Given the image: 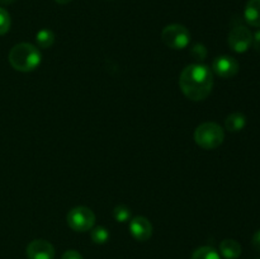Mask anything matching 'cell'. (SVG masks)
I'll return each mask as SVG.
<instances>
[{
	"label": "cell",
	"mask_w": 260,
	"mask_h": 259,
	"mask_svg": "<svg viewBox=\"0 0 260 259\" xmlns=\"http://www.w3.org/2000/svg\"><path fill=\"white\" fill-rule=\"evenodd\" d=\"M9 63L14 70L20 73H30L41 65V51L32 43L22 42L13 46L9 52Z\"/></svg>",
	"instance_id": "cell-2"
},
{
	"label": "cell",
	"mask_w": 260,
	"mask_h": 259,
	"mask_svg": "<svg viewBox=\"0 0 260 259\" xmlns=\"http://www.w3.org/2000/svg\"><path fill=\"white\" fill-rule=\"evenodd\" d=\"M251 243H253V246L255 250H258L260 253V230L256 231L253 235V239H251Z\"/></svg>",
	"instance_id": "cell-20"
},
{
	"label": "cell",
	"mask_w": 260,
	"mask_h": 259,
	"mask_svg": "<svg viewBox=\"0 0 260 259\" xmlns=\"http://www.w3.org/2000/svg\"><path fill=\"white\" fill-rule=\"evenodd\" d=\"M244 18L251 27L260 28V0H249L246 3Z\"/></svg>",
	"instance_id": "cell-10"
},
{
	"label": "cell",
	"mask_w": 260,
	"mask_h": 259,
	"mask_svg": "<svg viewBox=\"0 0 260 259\" xmlns=\"http://www.w3.org/2000/svg\"><path fill=\"white\" fill-rule=\"evenodd\" d=\"M113 216L118 222H126L131 218V210L124 205H118L114 207Z\"/></svg>",
	"instance_id": "cell-16"
},
{
	"label": "cell",
	"mask_w": 260,
	"mask_h": 259,
	"mask_svg": "<svg viewBox=\"0 0 260 259\" xmlns=\"http://www.w3.org/2000/svg\"><path fill=\"white\" fill-rule=\"evenodd\" d=\"M129 233L137 241H146L152 235V225L144 216H136L129 221Z\"/></svg>",
	"instance_id": "cell-9"
},
{
	"label": "cell",
	"mask_w": 260,
	"mask_h": 259,
	"mask_svg": "<svg viewBox=\"0 0 260 259\" xmlns=\"http://www.w3.org/2000/svg\"><path fill=\"white\" fill-rule=\"evenodd\" d=\"M28 259H53L55 248L52 244L43 239H36L30 241L25 250Z\"/></svg>",
	"instance_id": "cell-7"
},
{
	"label": "cell",
	"mask_w": 260,
	"mask_h": 259,
	"mask_svg": "<svg viewBox=\"0 0 260 259\" xmlns=\"http://www.w3.org/2000/svg\"><path fill=\"white\" fill-rule=\"evenodd\" d=\"M246 126V117L240 112L229 114L225 119V127L230 132H239Z\"/></svg>",
	"instance_id": "cell-12"
},
{
	"label": "cell",
	"mask_w": 260,
	"mask_h": 259,
	"mask_svg": "<svg viewBox=\"0 0 260 259\" xmlns=\"http://www.w3.org/2000/svg\"><path fill=\"white\" fill-rule=\"evenodd\" d=\"M225 139L222 127L215 122H203L196 128L194 141L200 147L205 150L217 149Z\"/></svg>",
	"instance_id": "cell-3"
},
{
	"label": "cell",
	"mask_w": 260,
	"mask_h": 259,
	"mask_svg": "<svg viewBox=\"0 0 260 259\" xmlns=\"http://www.w3.org/2000/svg\"><path fill=\"white\" fill-rule=\"evenodd\" d=\"M179 86L190 101H205L213 88L212 70L203 63H190L180 73Z\"/></svg>",
	"instance_id": "cell-1"
},
{
	"label": "cell",
	"mask_w": 260,
	"mask_h": 259,
	"mask_svg": "<svg viewBox=\"0 0 260 259\" xmlns=\"http://www.w3.org/2000/svg\"><path fill=\"white\" fill-rule=\"evenodd\" d=\"M66 221L71 230L78 231V233H86V231H90L95 225V215L90 208L85 206H78L69 211Z\"/></svg>",
	"instance_id": "cell-4"
},
{
	"label": "cell",
	"mask_w": 260,
	"mask_h": 259,
	"mask_svg": "<svg viewBox=\"0 0 260 259\" xmlns=\"http://www.w3.org/2000/svg\"><path fill=\"white\" fill-rule=\"evenodd\" d=\"M15 0H0V3L4 5H8V4H12V3H14Z\"/></svg>",
	"instance_id": "cell-23"
},
{
	"label": "cell",
	"mask_w": 260,
	"mask_h": 259,
	"mask_svg": "<svg viewBox=\"0 0 260 259\" xmlns=\"http://www.w3.org/2000/svg\"><path fill=\"white\" fill-rule=\"evenodd\" d=\"M10 24H12L10 14L4 9V8L0 7V36L9 32Z\"/></svg>",
	"instance_id": "cell-17"
},
{
	"label": "cell",
	"mask_w": 260,
	"mask_h": 259,
	"mask_svg": "<svg viewBox=\"0 0 260 259\" xmlns=\"http://www.w3.org/2000/svg\"><path fill=\"white\" fill-rule=\"evenodd\" d=\"M36 42L40 48H50L55 43V33L51 29H41L36 35Z\"/></svg>",
	"instance_id": "cell-13"
},
{
	"label": "cell",
	"mask_w": 260,
	"mask_h": 259,
	"mask_svg": "<svg viewBox=\"0 0 260 259\" xmlns=\"http://www.w3.org/2000/svg\"><path fill=\"white\" fill-rule=\"evenodd\" d=\"M212 70L223 79L234 78L239 73V62L231 56H218L213 60Z\"/></svg>",
	"instance_id": "cell-8"
},
{
	"label": "cell",
	"mask_w": 260,
	"mask_h": 259,
	"mask_svg": "<svg viewBox=\"0 0 260 259\" xmlns=\"http://www.w3.org/2000/svg\"><path fill=\"white\" fill-rule=\"evenodd\" d=\"M90 238L93 243L102 245V244H106L108 241L109 231L104 226H95L90 230Z\"/></svg>",
	"instance_id": "cell-15"
},
{
	"label": "cell",
	"mask_w": 260,
	"mask_h": 259,
	"mask_svg": "<svg viewBox=\"0 0 260 259\" xmlns=\"http://www.w3.org/2000/svg\"><path fill=\"white\" fill-rule=\"evenodd\" d=\"M57 4H61V5H65V4H69V3H71L73 0H55Z\"/></svg>",
	"instance_id": "cell-22"
},
{
	"label": "cell",
	"mask_w": 260,
	"mask_h": 259,
	"mask_svg": "<svg viewBox=\"0 0 260 259\" xmlns=\"http://www.w3.org/2000/svg\"><path fill=\"white\" fill-rule=\"evenodd\" d=\"M253 45L254 48H255L258 52H260V30H258L255 35H253Z\"/></svg>",
	"instance_id": "cell-21"
},
{
	"label": "cell",
	"mask_w": 260,
	"mask_h": 259,
	"mask_svg": "<svg viewBox=\"0 0 260 259\" xmlns=\"http://www.w3.org/2000/svg\"><path fill=\"white\" fill-rule=\"evenodd\" d=\"M258 259H260V258H258Z\"/></svg>",
	"instance_id": "cell-24"
},
{
	"label": "cell",
	"mask_w": 260,
	"mask_h": 259,
	"mask_svg": "<svg viewBox=\"0 0 260 259\" xmlns=\"http://www.w3.org/2000/svg\"><path fill=\"white\" fill-rule=\"evenodd\" d=\"M190 55L196 61H200V62L205 61L206 57H207V48L202 43H196L190 48Z\"/></svg>",
	"instance_id": "cell-18"
},
{
	"label": "cell",
	"mask_w": 260,
	"mask_h": 259,
	"mask_svg": "<svg viewBox=\"0 0 260 259\" xmlns=\"http://www.w3.org/2000/svg\"><path fill=\"white\" fill-rule=\"evenodd\" d=\"M161 40L165 45L173 50H183L190 42V33L183 24H169L162 29Z\"/></svg>",
	"instance_id": "cell-5"
},
{
	"label": "cell",
	"mask_w": 260,
	"mask_h": 259,
	"mask_svg": "<svg viewBox=\"0 0 260 259\" xmlns=\"http://www.w3.org/2000/svg\"><path fill=\"white\" fill-rule=\"evenodd\" d=\"M61 259H84L83 255H81L79 251L76 250H66L65 253L62 254V258Z\"/></svg>",
	"instance_id": "cell-19"
},
{
	"label": "cell",
	"mask_w": 260,
	"mask_h": 259,
	"mask_svg": "<svg viewBox=\"0 0 260 259\" xmlns=\"http://www.w3.org/2000/svg\"><path fill=\"white\" fill-rule=\"evenodd\" d=\"M253 45V33L245 25H235L229 35V46L238 53H244Z\"/></svg>",
	"instance_id": "cell-6"
},
{
	"label": "cell",
	"mask_w": 260,
	"mask_h": 259,
	"mask_svg": "<svg viewBox=\"0 0 260 259\" xmlns=\"http://www.w3.org/2000/svg\"><path fill=\"white\" fill-rule=\"evenodd\" d=\"M241 245L234 239H225L220 244V253L225 259H238L241 255Z\"/></svg>",
	"instance_id": "cell-11"
},
{
	"label": "cell",
	"mask_w": 260,
	"mask_h": 259,
	"mask_svg": "<svg viewBox=\"0 0 260 259\" xmlns=\"http://www.w3.org/2000/svg\"><path fill=\"white\" fill-rule=\"evenodd\" d=\"M190 259H221L220 253L212 246H201L196 249Z\"/></svg>",
	"instance_id": "cell-14"
}]
</instances>
